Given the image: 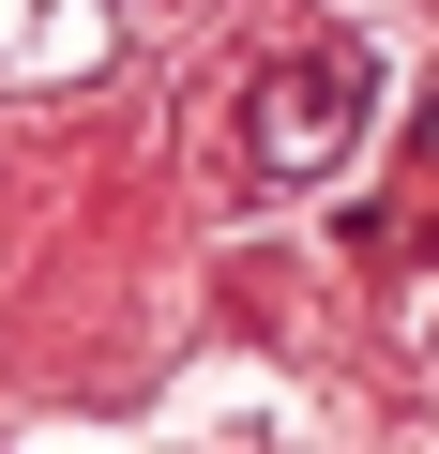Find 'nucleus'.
I'll return each mask as SVG.
<instances>
[]
</instances>
